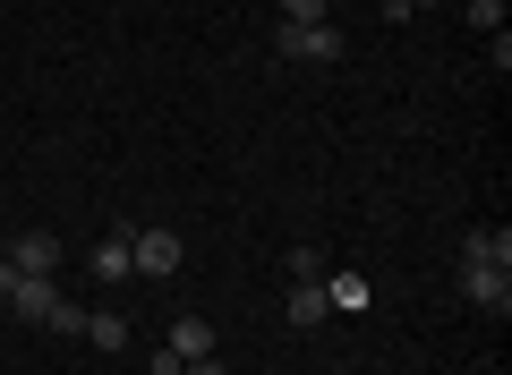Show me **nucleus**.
<instances>
[{"label":"nucleus","mask_w":512,"mask_h":375,"mask_svg":"<svg viewBox=\"0 0 512 375\" xmlns=\"http://www.w3.org/2000/svg\"><path fill=\"white\" fill-rule=\"evenodd\" d=\"M461 299L470 307H512V231H470L461 239Z\"/></svg>","instance_id":"obj_1"},{"label":"nucleus","mask_w":512,"mask_h":375,"mask_svg":"<svg viewBox=\"0 0 512 375\" xmlns=\"http://www.w3.org/2000/svg\"><path fill=\"white\" fill-rule=\"evenodd\" d=\"M128 265L146 273V282H171V273L188 265V239L163 231V222H146V231H128Z\"/></svg>","instance_id":"obj_2"},{"label":"nucleus","mask_w":512,"mask_h":375,"mask_svg":"<svg viewBox=\"0 0 512 375\" xmlns=\"http://www.w3.org/2000/svg\"><path fill=\"white\" fill-rule=\"evenodd\" d=\"M52 307H60V273H18V282H9V299H0V316L52 324Z\"/></svg>","instance_id":"obj_3"},{"label":"nucleus","mask_w":512,"mask_h":375,"mask_svg":"<svg viewBox=\"0 0 512 375\" xmlns=\"http://www.w3.org/2000/svg\"><path fill=\"white\" fill-rule=\"evenodd\" d=\"M282 52L325 69V60H342V26H282Z\"/></svg>","instance_id":"obj_4"},{"label":"nucleus","mask_w":512,"mask_h":375,"mask_svg":"<svg viewBox=\"0 0 512 375\" xmlns=\"http://www.w3.org/2000/svg\"><path fill=\"white\" fill-rule=\"evenodd\" d=\"M9 265H18V273H60L69 256H60V239H52V231H26L18 248H9Z\"/></svg>","instance_id":"obj_5"},{"label":"nucleus","mask_w":512,"mask_h":375,"mask_svg":"<svg viewBox=\"0 0 512 375\" xmlns=\"http://www.w3.org/2000/svg\"><path fill=\"white\" fill-rule=\"evenodd\" d=\"M86 273H94V282H128V273H137V265H128V231L94 239V248H86Z\"/></svg>","instance_id":"obj_6"},{"label":"nucleus","mask_w":512,"mask_h":375,"mask_svg":"<svg viewBox=\"0 0 512 375\" xmlns=\"http://www.w3.org/2000/svg\"><path fill=\"white\" fill-rule=\"evenodd\" d=\"M333 299H325V273H308V282H291V324H325Z\"/></svg>","instance_id":"obj_7"},{"label":"nucleus","mask_w":512,"mask_h":375,"mask_svg":"<svg viewBox=\"0 0 512 375\" xmlns=\"http://www.w3.org/2000/svg\"><path fill=\"white\" fill-rule=\"evenodd\" d=\"M77 333H86L94 350H128V316H120V307H94V316L77 324Z\"/></svg>","instance_id":"obj_8"},{"label":"nucleus","mask_w":512,"mask_h":375,"mask_svg":"<svg viewBox=\"0 0 512 375\" xmlns=\"http://www.w3.org/2000/svg\"><path fill=\"white\" fill-rule=\"evenodd\" d=\"M171 350L180 358H214V324L205 316H171Z\"/></svg>","instance_id":"obj_9"},{"label":"nucleus","mask_w":512,"mask_h":375,"mask_svg":"<svg viewBox=\"0 0 512 375\" xmlns=\"http://www.w3.org/2000/svg\"><path fill=\"white\" fill-rule=\"evenodd\" d=\"M325 299H333V307H350V316H359V307L376 299V290H367L359 273H325Z\"/></svg>","instance_id":"obj_10"},{"label":"nucleus","mask_w":512,"mask_h":375,"mask_svg":"<svg viewBox=\"0 0 512 375\" xmlns=\"http://www.w3.org/2000/svg\"><path fill=\"white\" fill-rule=\"evenodd\" d=\"M282 26H333V0H282Z\"/></svg>","instance_id":"obj_11"},{"label":"nucleus","mask_w":512,"mask_h":375,"mask_svg":"<svg viewBox=\"0 0 512 375\" xmlns=\"http://www.w3.org/2000/svg\"><path fill=\"white\" fill-rule=\"evenodd\" d=\"M504 9H512V0H470V26H478V35H504Z\"/></svg>","instance_id":"obj_12"},{"label":"nucleus","mask_w":512,"mask_h":375,"mask_svg":"<svg viewBox=\"0 0 512 375\" xmlns=\"http://www.w3.org/2000/svg\"><path fill=\"white\" fill-rule=\"evenodd\" d=\"M180 375H222V358H188V367Z\"/></svg>","instance_id":"obj_13"},{"label":"nucleus","mask_w":512,"mask_h":375,"mask_svg":"<svg viewBox=\"0 0 512 375\" xmlns=\"http://www.w3.org/2000/svg\"><path fill=\"white\" fill-rule=\"evenodd\" d=\"M9 282H18V265H9V256H0V299H9Z\"/></svg>","instance_id":"obj_14"},{"label":"nucleus","mask_w":512,"mask_h":375,"mask_svg":"<svg viewBox=\"0 0 512 375\" xmlns=\"http://www.w3.org/2000/svg\"><path fill=\"white\" fill-rule=\"evenodd\" d=\"M410 9H436V0H410Z\"/></svg>","instance_id":"obj_15"},{"label":"nucleus","mask_w":512,"mask_h":375,"mask_svg":"<svg viewBox=\"0 0 512 375\" xmlns=\"http://www.w3.org/2000/svg\"><path fill=\"white\" fill-rule=\"evenodd\" d=\"M146 9H163V0H146Z\"/></svg>","instance_id":"obj_16"}]
</instances>
